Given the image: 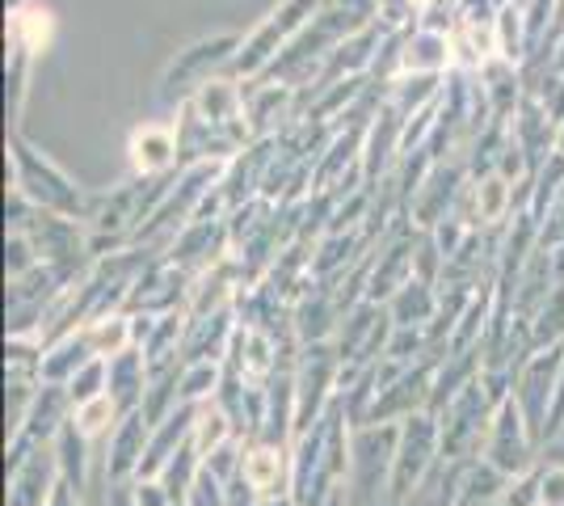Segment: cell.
Segmentation results:
<instances>
[{"label": "cell", "instance_id": "obj_17", "mask_svg": "<svg viewBox=\"0 0 564 506\" xmlns=\"http://www.w3.org/2000/svg\"><path fill=\"white\" fill-rule=\"evenodd\" d=\"M240 477L249 482V489L258 494L261 503H265V498H282V494H291V448L261 443V439L245 443Z\"/></svg>", "mask_w": 564, "mask_h": 506}, {"label": "cell", "instance_id": "obj_1", "mask_svg": "<svg viewBox=\"0 0 564 506\" xmlns=\"http://www.w3.org/2000/svg\"><path fill=\"white\" fill-rule=\"evenodd\" d=\"M9 182H13V191L22 194V198H30L39 212L68 216V219L89 216V203H94V198L80 191L55 161H47L25 136H18V131L9 136Z\"/></svg>", "mask_w": 564, "mask_h": 506}, {"label": "cell", "instance_id": "obj_30", "mask_svg": "<svg viewBox=\"0 0 564 506\" xmlns=\"http://www.w3.org/2000/svg\"><path fill=\"white\" fill-rule=\"evenodd\" d=\"M224 372H228V363L219 359L186 363L182 367V406H212L224 385Z\"/></svg>", "mask_w": 564, "mask_h": 506}, {"label": "cell", "instance_id": "obj_10", "mask_svg": "<svg viewBox=\"0 0 564 506\" xmlns=\"http://www.w3.org/2000/svg\"><path fill=\"white\" fill-rule=\"evenodd\" d=\"M540 443H535V434L527 431V418H522V410L514 406V397L510 401H501L494 413V427H489V443H485V456L489 460L497 473H506L510 482L514 477H527V473H535L540 464Z\"/></svg>", "mask_w": 564, "mask_h": 506}, {"label": "cell", "instance_id": "obj_6", "mask_svg": "<svg viewBox=\"0 0 564 506\" xmlns=\"http://www.w3.org/2000/svg\"><path fill=\"white\" fill-rule=\"evenodd\" d=\"M341 380V355L333 342H312L295 359V397H300V418H295V439L307 434L337 397Z\"/></svg>", "mask_w": 564, "mask_h": 506}, {"label": "cell", "instance_id": "obj_25", "mask_svg": "<svg viewBox=\"0 0 564 506\" xmlns=\"http://www.w3.org/2000/svg\"><path fill=\"white\" fill-rule=\"evenodd\" d=\"M76 334L85 337L89 355L94 359H115L122 351L135 346V330H131V313H110V316H94L89 325H80Z\"/></svg>", "mask_w": 564, "mask_h": 506}, {"label": "cell", "instance_id": "obj_19", "mask_svg": "<svg viewBox=\"0 0 564 506\" xmlns=\"http://www.w3.org/2000/svg\"><path fill=\"white\" fill-rule=\"evenodd\" d=\"M480 89H485V101H489V110H494V122H510L518 115V106H522V97H527V76H522V64H510V60H489L480 73Z\"/></svg>", "mask_w": 564, "mask_h": 506}, {"label": "cell", "instance_id": "obj_42", "mask_svg": "<svg viewBox=\"0 0 564 506\" xmlns=\"http://www.w3.org/2000/svg\"><path fill=\"white\" fill-rule=\"evenodd\" d=\"M556 152H561V157H564V122H561V127H556Z\"/></svg>", "mask_w": 564, "mask_h": 506}, {"label": "cell", "instance_id": "obj_11", "mask_svg": "<svg viewBox=\"0 0 564 506\" xmlns=\"http://www.w3.org/2000/svg\"><path fill=\"white\" fill-rule=\"evenodd\" d=\"M464 186H468V161H438V165L425 173V182L417 186V194L409 198L404 216L413 219L422 233H434L443 219L455 216Z\"/></svg>", "mask_w": 564, "mask_h": 506}, {"label": "cell", "instance_id": "obj_20", "mask_svg": "<svg viewBox=\"0 0 564 506\" xmlns=\"http://www.w3.org/2000/svg\"><path fill=\"white\" fill-rule=\"evenodd\" d=\"M455 68L451 55V34L438 30H409L404 34V51H400V76H447Z\"/></svg>", "mask_w": 564, "mask_h": 506}, {"label": "cell", "instance_id": "obj_18", "mask_svg": "<svg viewBox=\"0 0 564 506\" xmlns=\"http://www.w3.org/2000/svg\"><path fill=\"white\" fill-rule=\"evenodd\" d=\"M236 330H240V316L232 309H219L212 316H189L186 325V346H182V363H203V359H228V346H232Z\"/></svg>", "mask_w": 564, "mask_h": 506}, {"label": "cell", "instance_id": "obj_31", "mask_svg": "<svg viewBox=\"0 0 564 506\" xmlns=\"http://www.w3.org/2000/svg\"><path fill=\"white\" fill-rule=\"evenodd\" d=\"M118 422H122V413H118V406H115V397H110V392H106V397H94V401H85V406H76V410H72V427L85 434L89 443H97V439H110Z\"/></svg>", "mask_w": 564, "mask_h": 506}, {"label": "cell", "instance_id": "obj_41", "mask_svg": "<svg viewBox=\"0 0 564 506\" xmlns=\"http://www.w3.org/2000/svg\"><path fill=\"white\" fill-rule=\"evenodd\" d=\"M261 506H295V498H291V494H282V498H265Z\"/></svg>", "mask_w": 564, "mask_h": 506}, {"label": "cell", "instance_id": "obj_43", "mask_svg": "<svg viewBox=\"0 0 564 506\" xmlns=\"http://www.w3.org/2000/svg\"><path fill=\"white\" fill-rule=\"evenodd\" d=\"M561 434H564V431H561ZM561 434H556V439H561Z\"/></svg>", "mask_w": 564, "mask_h": 506}, {"label": "cell", "instance_id": "obj_12", "mask_svg": "<svg viewBox=\"0 0 564 506\" xmlns=\"http://www.w3.org/2000/svg\"><path fill=\"white\" fill-rule=\"evenodd\" d=\"M177 270H186L189 279L207 274L224 258H232V233H228V219H189L186 228L177 233V241L169 245L165 254Z\"/></svg>", "mask_w": 564, "mask_h": 506}, {"label": "cell", "instance_id": "obj_35", "mask_svg": "<svg viewBox=\"0 0 564 506\" xmlns=\"http://www.w3.org/2000/svg\"><path fill=\"white\" fill-rule=\"evenodd\" d=\"M443 274H447V254L438 249L434 233H422V237H417V249H413V279H422V283H430V288H438Z\"/></svg>", "mask_w": 564, "mask_h": 506}, {"label": "cell", "instance_id": "obj_40", "mask_svg": "<svg viewBox=\"0 0 564 506\" xmlns=\"http://www.w3.org/2000/svg\"><path fill=\"white\" fill-rule=\"evenodd\" d=\"M131 489H135V506H177L161 477H140Z\"/></svg>", "mask_w": 564, "mask_h": 506}, {"label": "cell", "instance_id": "obj_9", "mask_svg": "<svg viewBox=\"0 0 564 506\" xmlns=\"http://www.w3.org/2000/svg\"><path fill=\"white\" fill-rule=\"evenodd\" d=\"M64 482L51 443H30L18 434L9 443V506H51Z\"/></svg>", "mask_w": 564, "mask_h": 506}, {"label": "cell", "instance_id": "obj_7", "mask_svg": "<svg viewBox=\"0 0 564 506\" xmlns=\"http://www.w3.org/2000/svg\"><path fill=\"white\" fill-rule=\"evenodd\" d=\"M245 47V39L240 34H207V39H198V43H189L186 51H177V60L165 68V80H161V94L169 101H177V97H194L207 80H215L219 68H232L236 51Z\"/></svg>", "mask_w": 564, "mask_h": 506}, {"label": "cell", "instance_id": "obj_38", "mask_svg": "<svg viewBox=\"0 0 564 506\" xmlns=\"http://www.w3.org/2000/svg\"><path fill=\"white\" fill-rule=\"evenodd\" d=\"M497 506H540V469L527 473V477H514Z\"/></svg>", "mask_w": 564, "mask_h": 506}, {"label": "cell", "instance_id": "obj_16", "mask_svg": "<svg viewBox=\"0 0 564 506\" xmlns=\"http://www.w3.org/2000/svg\"><path fill=\"white\" fill-rule=\"evenodd\" d=\"M148 439H152V427L143 413H127L115 427V434L106 439L110 452H106V485H127L140 477V464L148 456Z\"/></svg>", "mask_w": 564, "mask_h": 506}, {"label": "cell", "instance_id": "obj_36", "mask_svg": "<svg viewBox=\"0 0 564 506\" xmlns=\"http://www.w3.org/2000/svg\"><path fill=\"white\" fill-rule=\"evenodd\" d=\"M34 266H43L34 241H30L25 233H9V237H4V274H9V283L22 279V274H30Z\"/></svg>", "mask_w": 564, "mask_h": 506}, {"label": "cell", "instance_id": "obj_29", "mask_svg": "<svg viewBox=\"0 0 564 506\" xmlns=\"http://www.w3.org/2000/svg\"><path fill=\"white\" fill-rule=\"evenodd\" d=\"M85 363H94V355H89V346H85L80 334L55 342V346H47V355H43V385H68Z\"/></svg>", "mask_w": 564, "mask_h": 506}, {"label": "cell", "instance_id": "obj_15", "mask_svg": "<svg viewBox=\"0 0 564 506\" xmlns=\"http://www.w3.org/2000/svg\"><path fill=\"white\" fill-rule=\"evenodd\" d=\"M224 363H228V372H236L240 380L265 388L270 380H274V372L282 367V346H279V337H270L265 330H249V325H240Z\"/></svg>", "mask_w": 564, "mask_h": 506}, {"label": "cell", "instance_id": "obj_2", "mask_svg": "<svg viewBox=\"0 0 564 506\" xmlns=\"http://www.w3.org/2000/svg\"><path fill=\"white\" fill-rule=\"evenodd\" d=\"M321 4H325V0H282L279 9H274V13H270V18H265L249 39H245V47L236 51L228 76L240 80V85L261 80V76L270 73V64H274L282 51L304 34L307 22L321 13Z\"/></svg>", "mask_w": 564, "mask_h": 506}, {"label": "cell", "instance_id": "obj_23", "mask_svg": "<svg viewBox=\"0 0 564 506\" xmlns=\"http://www.w3.org/2000/svg\"><path fill=\"white\" fill-rule=\"evenodd\" d=\"M388 316H392L397 330H430L434 316H438V288H430L422 279H409L388 300Z\"/></svg>", "mask_w": 564, "mask_h": 506}, {"label": "cell", "instance_id": "obj_22", "mask_svg": "<svg viewBox=\"0 0 564 506\" xmlns=\"http://www.w3.org/2000/svg\"><path fill=\"white\" fill-rule=\"evenodd\" d=\"M110 363V385H106V392L115 397L118 413L127 418V413H140L143 410V392H148V359H143L140 346H131V351H122V355H115Z\"/></svg>", "mask_w": 564, "mask_h": 506}, {"label": "cell", "instance_id": "obj_34", "mask_svg": "<svg viewBox=\"0 0 564 506\" xmlns=\"http://www.w3.org/2000/svg\"><path fill=\"white\" fill-rule=\"evenodd\" d=\"M106 385H110V363L106 359H94V363H85L76 376H72L68 385V401H72V410L76 406H85V401H94V397H106Z\"/></svg>", "mask_w": 564, "mask_h": 506}, {"label": "cell", "instance_id": "obj_24", "mask_svg": "<svg viewBox=\"0 0 564 506\" xmlns=\"http://www.w3.org/2000/svg\"><path fill=\"white\" fill-rule=\"evenodd\" d=\"M72 418V401H68V388L64 385H43L39 388V401L30 410V422H25V439L30 443H55V434L68 427ZM13 443V439H9Z\"/></svg>", "mask_w": 564, "mask_h": 506}, {"label": "cell", "instance_id": "obj_4", "mask_svg": "<svg viewBox=\"0 0 564 506\" xmlns=\"http://www.w3.org/2000/svg\"><path fill=\"white\" fill-rule=\"evenodd\" d=\"M497 401L489 397V388L468 385L447 410L438 413V431H443V460L447 464H471L485 456L489 443V427H494Z\"/></svg>", "mask_w": 564, "mask_h": 506}, {"label": "cell", "instance_id": "obj_5", "mask_svg": "<svg viewBox=\"0 0 564 506\" xmlns=\"http://www.w3.org/2000/svg\"><path fill=\"white\" fill-rule=\"evenodd\" d=\"M443 460V431L438 418L430 410L413 413L400 422V448H397V469H392V485H388V506H404L417 485L434 473V464Z\"/></svg>", "mask_w": 564, "mask_h": 506}, {"label": "cell", "instance_id": "obj_26", "mask_svg": "<svg viewBox=\"0 0 564 506\" xmlns=\"http://www.w3.org/2000/svg\"><path fill=\"white\" fill-rule=\"evenodd\" d=\"M506 489H510L506 473H497L489 460H471V464H464V473H459L455 506H497Z\"/></svg>", "mask_w": 564, "mask_h": 506}, {"label": "cell", "instance_id": "obj_14", "mask_svg": "<svg viewBox=\"0 0 564 506\" xmlns=\"http://www.w3.org/2000/svg\"><path fill=\"white\" fill-rule=\"evenodd\" d=\"M127 161L135 169V177H165L182 169V140L177 127L165 122H143L127 140Z\"/></svg>", "mask_w": 564, "mask_h": 506}, {"label": "cell", "instance_id": "obj_13", "mask_svg": "<svg viewBox=\"0 0 564 506\" xmlns=\"http://www.w3.org/2000/svg\"><path fill=\"white\" fill-rule=\"evenodd\" d=\"M189 283H194V279H189L186 270H177L169 258H156V262L135 279V288L127 295V313H143V316L182 313L189 300Z\"/></svg>", "mask_w": 564, "mask_h": 506}, {"label": "cell", "instance_id": "obj_3", "mask_svg": "<svg viewBox=\"0 0 564 506\" xmlns=\"http://www.w3.org/2000/svg\"><path fill=\"white\" fill-rule=\"evenodd\" d=\"M400 448V422H376V427H358L350 439V482H346V498L350 506H371L392 485V469H397Z\"/></svg>", "mask_w": 564, "mask_h": 506}, {"label": "cell", "instance_id": "obj_32", "mask_svg": "<svg viewBox=\"0 0 564 506\" xmlns=\"http://www.w3.org/2000/svg\"><path fill=\"white\" fill-rule=\"evenodd\" d=\"M228 439H240V434L232 431V422H228V413L219 410V406H203L198 410V418H194V431H189V443H194V452L207 460L215 452V448H224Z\"/></svg>", "mask_w": 564, "mask_h": 506}, {"label": "cell", "instance_id": "obj_8", "mask_svg": "<svg viewBox=\"0 0 564 506\" xmlns=\"http://www.w3.org/2000/svg\"><path fill=\"white\" fill-rule=\"evenodd\" d=\"M561 367H564V342L535 351L527 367L514 380V406L527 418V431L535 434V443H547V422H552V406H556V388H561Z\"/></svg>", "mask_w": 564, "mask_h": 506}, {"label": "cell", "instance_id": "obj_27", "mask_svg": "<svg viewBox=\"0 0 564 506\" xmlns=\"http://www.w3.org/2000/svg\"><path fill=\"white\" fill-rule=\"evenodd\" d=\"M9 43H18L30 55H43L55 43V13L39 4H22L18 13H9Z\"/></svg>", "mask_w": 564, "mask_h": 506}, {"label": "cell", "instance_id": "obj_39", "mask_svg": "<svg viewBox=\"0 0 564 506\" xmlns=\"http://www.w3.org/2000/svg\"><path fill=\"white\" fill-rule=\"evenodd\" d=\"M540 506H564V464H540Z\"/></svg>", "mask_w": 564, "mask_h": 506}, {"label": "cell", "instance_id": "obj_33", "mask_svg": "<svg viewBox=\"0 0 564 506\" xmlns=\"http://www.w3.org/2000/svg\"><path fill=\"white\" fill-rule=\"evenodd\" d=\"M30 51H22L18 43H9V60H4V94H9V122L22 119L25 106V85H30Z\"/></svg>", "mask_w": 564, "mask_h": 506}, {"label": "cell", "instance_id": "obj_28", "mask_svg": "<svg viewBox=\"0 0 564 506\" xmlns=\"http://www.w3.org/2000/svg\"><path fill=\"white\" fill-rule=\"evenodd\" d=\"M55 460H59V473H64V482L85 498L89 494V439L72 427V418H68V427L55 434Z\"/></svg>", "mask_w": 564, "mask_h": 506}, {"label": "cell", "instance_id": "obj_21", "mask_svg": "<svg viewBox=\"0 0 564 506\" xmlns=\"http://www.w3.org/2000/svg\"><path fill=\"white\" fill-rule=\"evenodd\" d=\"M510 136L518 140V148L527 152V161H531V173L556 152V122L547 119V110H543L535 97H522V106H518V115L510 119Z\"/></svg>", "mask_w": 564, "mask_h": 506}, {"label": "cell", "instance_id": "obj_37", "mask_svg": "<svg viewBox=\"0 0 564 506\" xmlns=\"http://www.w3.org/2000/svg\"><path fill=\"white\" fill-rule=\"evenodd\" d=\"M564 245V191L552 198V207L540 219V249H561Z\"/></svg>", "mask_w": 564, "mask_h": 506}]
</instances>
